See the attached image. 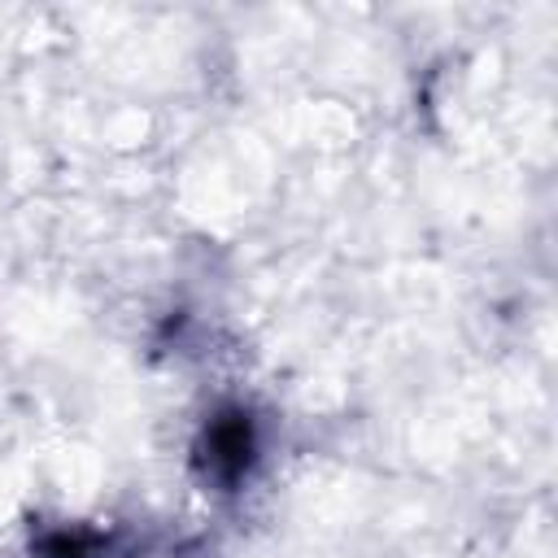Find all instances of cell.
I'll list each match as a JSON object with an SVG mask.
<instances>
[{"instance_id":"cell-1","label":"cell","mask_w":558,"mask_h":558,"mask_svg":"<svg viewBox=\"0 0 558 558\" xmlns=\"http://www.w3.org/2000/svg\"><path fill=\"white\" fill-rule=\"evenodd\" d=\"M262 462H266V423L248 401H218L201 418L187 445V471L214 497L244 493L262 471Z\"/></svg>"},{"instance_id":"cell-2","label":"cell","mask_w":558,"mask_h":558,"mask_svg":"<svg viewBox=\"0 0 558 558\" xmlns=\"http://www.w3.org/2000/svg\"><path fill=\"white\" fill-rule=\"evenodd\" d=\"M31 558H209L201 536H153L135 527H100V523H39L26 541Z\"/></svg>"}]
</instances>
